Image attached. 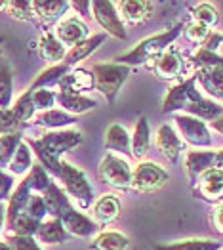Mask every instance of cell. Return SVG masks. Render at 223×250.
I'll use <instances>...</instances> for the list:
<instances>
[{
    "label": "cell",
    "instance_id": "obj_1",
    "mask_svg": "<svg viewBox=\"0 0 223 250\" xmlns=\"http://www.w3.org/2000/svg\"><path fill=\"white\" fill-rule=\"evenodd\" d=\"M180 109H185L191 117L210 123L223 115V105L201 96V92L197 90V77L174 84L168 90V96L162 102V113H174Z\"/></svg>",
    "mask_w": 223,
    "mask_h": 250
},
{
    "label": "cell",
    "instance_id": "obj_2",
    "mask_svg": "<svg viewBox=\"0 0 223 250\" xmlns=\"http://www.w3.org/2000/svg\"><path fill=\"white\" fill-rule=\"evenodd\" d=\"M183 27H185V23L180 21L178 25H174L172 29H168V31H164V33L153 35V37H149V39H143L134 50H130L128 54L121 56V58L117 60V63L132 67V65H140V63H145V62H149V60H157V58L162 56L164 52L174 44V41L182 35Z\"/></svg>",
    "mask_w": 223,
    "mask_h": 250
},
{
    "label": "cell",
    "instance_id": "obj_3",
    "mask_svg": "<svg viewBox=\"0 0 223 250\" xmlns=\"http://www.w3.org/2000/svg\"><path fill=\"white\" fill-rule=\"evenodd\" d=\"M132 67L121 65V63H98L92 73H94V83L98 92H101L109 105L115 104L119 92H121L122 84L128 79Z\"/></svg>",
    "mask_w": 223,
    "mask_h": 250
},
{
    "label": "cell",
    "instance_id": "obj_4",
    "mask_svg": "<svg viewBox=\"0 0 223 250\" xmlns=\"http://www.w3.org/2000/svg\"><path fill=\"white\" fill-rule=\"evenodd\" d=\"M69 197H73L81 208H90L94 203V189L90 186L86 174L81 168L73 167L71 163H61V172L58 176Z\"/></svg>",
    "mask_w": 223,
    "mask_h": 250
},
{
    "label": "cell",
    "instance_id": "obj_5",
    "mask_svg": "<svg viewBox=\"0 0 223 250\" xmlns=\"http://www.w3.org/2000/svg\"><path fill=\"white\" fill-rule=\"evenodd\" d=\"M98 174L111 188L122 189V191L132 188V168L128 165V161H124L117 153H107L103 157Z\"/></svg>",
    "mask_w": 223,
    "mask_h": 250
},
{
    "label": "cell",
    "instance_id": "obj_6",
    "mask_svg": "<svg viewBox=\"0 0 223 250\" xmlns=\"http://www.w3.org/2000/svg\"><path fill=\"white\" fill-rule=\"evenodd\" d=\"M168 172L157 163L143 161L132 170V189L138 193H153L168 184Z\"/></svg>",
    "mask_w": 223,
    "mask_h": 250
},
{
    "label": "cell",
    "instance_id": "obj_7",
    "mask_svg": "<svg viewBox=\"0 0 223 250\" xmlns=\"http://www.w3.org/2000/svg\"><path fill=\"white\" fill-rule=\"evenodd\" d=\"M92 12H94L96 21L101 25V29H105L107 35L126 41V29H124V23L119 16V10H117L115 2H107V0L92 2Z\"/></svg>",
    "mask_w": 223,
    "mask_h": 250
},
{
    "label": "cell",
    "instance_id": "obj_8",
    "mask_svg": "<svg viewBox=\"0 0 223 250\" xmlns=\"http://www.w3.org/2000/svg\"><path fill=\"white\" fill-rule=\"evenodd\" d=\"M174 123L180 128L183 140L193 147H208L212 144L210 128L204 125V121L201 119L191 117V115H176Z\"/></svg>",
    "mask_w": 223,
    "mask_h": 250
},
{
    "label": "cell",
    "instance_id": "obj_9",
    "mask_svg": "<svg viewBox=\"0 0 223 250\" xmlns=\"http://www.w3.org/2000/svg\"><path fill=\"white\" fill-rule=\"evenodd\" d=\"M42 147H46L50 153L56 157H61L63 153L75 149L82 144V134L75 128H65V130H52L46 132L39 138Z\"/></svg>",
    "mask_w": 223,
    "mask_h": 250
},
{
    "label": "cell",
    "instance_id": "obj_10",
    "mask_svg": "<svg viewBox=\"0 0 223 250\" xmlns=\"http://www.w3.org/2000/svg\"><path fill=\"white\" fill-rule=\"evenodd\" d=\"M153 73L162 81H174L183 73L182 52L172 44L162 56H159L153 62Z\"/></svg>",
    "mask_w": 223,
    "mask_h": 250
},
{
    "label": "cell",
    "instance_id": "obj_11",
    "mask_svg": "<svg viewBox=\"0 0 223 250\" xmlns=\"http://www.w3.org/2000/svg\"><path fill=\"white\" fill-rule=\"evenodd\" d=\"M155 144H157V149L162 153L170 163H176L180 159L182 151L185 149L182 136H178V132L170 125L159 126L157 136H155Z\"/></svg>",
    "mask_w": 223,
    "mask_h": 250
},
{
    "label": "cell",
    "instance_id": "obj_12",
    "mask_svg": "<svg viewBox=\"0 0 223 250\" xmlns=\"http://www.w3.org/2000/svg\"><path fill=\"white\" fill-rule=\"evenodd\" d=\"M117 10H119V16L124 23L132 25V27H138L153 16V10H155V4L153 2H138V0H126V2H119L117 4Z\"/></svg>",
    "mask_w": 223,
    "mask_h": 250
},
{
    "label": "cell",
    "instance_id": "obj_13",
    "mask_svg": "<svg viewBox=\"0 0 223 250\" xmlns=\"http://www.w3.org/2000/svg\"><path fill=\"white\" fill-rule=\"evenodd\" d=\"M90 35L88 25L81 21L79 18H69V20L61 21L56 29V37L63 46H77L82 41H86Z\"/></svg>",
    "mask_w": 223,
    "mask_h": 250
},
{
    "label": "cell",
    "instance_id": "obj_14",
    "mask_svg": "<svg viewBox=\"0 0 223 250\" xmlns=\"http://www.w3.org/2000/svg\"><path fill=\"white\" fill-rule=\"evenodd\" d=\"M61 224H63V228L69 235H75V237H81V239L90 237L98 231V224L94 220H90L86 214L79 212L77 208H71L69 212H65L61 216Z\"/></svg>",
    "mask_w": 223,
    "mask_h": 250
},
{
    "label": "cell",
    "instance_id": "obj_15",
    "mask_svg": "<svg viewBox=\"0 0 223 250\" xmlns=\"http://www.w3.org/2000/svg\"><path fill=\"white\" fill-rule=\"evenodd\" d=\"M60 92H65V94H82L92 90L96 83H94V73L88 71V69H82V67H77L75 71H69L63 79L60 81Z\"/></svg>",
    "mask_w": 223,
    "mask_h": 250
},
{
    "label": "cell",
    "instance_id": "obj_16",
    "mask_svg": "<svg viewBox=\"0 0 223 250\" xmlns=\"http://www.w3.org/2000/svg\"><path fill=\"white\" fill-rule=\"evenodd\" d=\"M197 191L199 195L214 203V201H222L223 199V172L218 168H210L206 170L203 176L197 180Z\"/></svg>",
    "mask_w": 223,
    "mask_h": 250
},
{
    "label": "cell",
    "instance_id": "obj_17",
    "mask_svg": "<svg viewBox=\"0 0 223 250\" xmlns=\"http://www.w3.org/2000/svg\"><path fill=\"white\" fill-rule=\"evenodd\" d=\"M216 151H189L185 157V172L189 176L191 186H197V180L206 170L214 168Z\"/></svg>",
    "mask_w": 223,
    "mask_h": 250
},
{
    "label": "cell",
    "instance_id": "obj_18",
    "mask_svg": "<svg viewBox=\"0 0 223 250\" xmlns=\"http://www.w3.org/2000/svg\"><path fill=\"white\" fill-rule=\"evenodd\" d=\"M42 197H44L48 214H50L52 218L61 220V216H63L65 212H69V210L73 208V207H71V201H69V197H67V193H65L56 182L50 184V188L42 193Z\"/></svg>",
    "mask_w": 223,
    "mask_h": 250
},
{
    "label": "cell",
    "instance_id": "obj_19",
    "mask_svg": "<svg viewBox=\"0 0 223 250\" xmlns=\"http://www.w3.org/2000/svg\"><path fill=\"white\" fill-rule=\"evenodd\" d=\"M121 199L117 195L109 193V195H103V197H100L96 201V205H94V218H96L98 224H111V222L121 218Z\"/></svg>",
    "mask_w": 223,
    "mask_h": 250
},
{
    "label": "cell",
    "instance_id": "obj_20",
    "mask_svg": "<svg viewBox=\"0 0 223 250\" xmlns=\"http://www.w3.org/2000/svg\"><path fill=\"white\" fill-rule=\"evenodd\" d=\"M105 147L109 153H122V155H132V140L128 130L122 125H111L105 134Z\"/></svg>",
    "mask_w": 223,
    "mask_h": 250
},
{
    "label": "cell",
    "instance_id": "obj_21",
    "mask_svg": "<svg viewBox=\"0 0 223 250\" xmlns=\"http://www.w3.org/2000/svg\"><path fill=\"white\" fill-rule=\"evenodd\" d=\"M39 52H41L42 60H46L48 63H54V65L63 62L65 60V54H67L65 46L58 41L56 33H52L48 29L42 33L41 42H39Z\"/></svg>",
    "mask_w": 223,
    "mask_h": 250
},
{
    "label": "cell",
    "instance_id": "obj_22",
    "mask_svg": "<svg viewBox=\"0 0 223 250\" xmlns=\"http://www.w3.org/2000/svg\"><path fill=\"white\" fill-rule=\"evenodd\" d=\"M77 123L75 115H69L63 109H50V111H42L39 115H35V125L44 126L52 130H65L67 126H73Z\"/></svg>",
    "mask_w": 223,
    "mask_h": 250
},
{
    "label": "cell",
    "instance_id": "obj_23",
    "mask_svg": "<svg viewBox=\"0 0 223 250\" xmlns=\"http://www.w3.org/2000/svg\"><path fill=\"white\" fill-rule=\"evenodd\" d=\"M69 8H71L69 2H63V0H35L33 2L35 16L41 18L46 25L56 23Z\"/></svg>",
    "mask_w": 223,
    "mask_h": 250
},
{
    "label": "cell",
    "instance_id": "obj_24",
    "mask_svg": "<svg viewBox=\"0 0 223 250\" xmlns=\"http://www.w3.org/2000/svg\"><path fill=\"white\" fill-rule=\"evenodd\" d=\"M67 237H69V233L65 231L61 220L58 218H50V220L42 222L35 235L37 243H44V245H61V243H65Z\"/></svg>",
    "mask_w": 223,
    "mask_h": 250
},
{
    "label": "cell",
    "instance_id": "obj_25",
    "mask_svg": "<svg viewBox=\"0 0 223 250\" xmlns=\"http://www.w3.org/2000/svg\"><path fill=\"white\" fill-rule=\"evenodd\" d=\"M105 41V35H94V37H88L86 41H82L81 44H77V46H73L67 54H65V60L61 63H65L67 67H73V65H77L79 62L82 60H86L92 52H96L100 46L103 44Z\"/></svg>",
    "mask_w": 223,
    "mask_h": 250
},
{
    "label": "cell",
    "instance_id": "obj_26",
    "mask_svg": "<svg viewBox=\"0 0 223 250\" xmlns=\"http://www.w3.org/2000/svg\"><path fill=\"white\" fill-rule=\"evenodd\" d=\"M195 77H197V83H201V86L210 96L223 100V67L199 69Z\"/></svg>",
    "mask_w": 223,
    "mask_h": 250
},
{
    "label": "cell",
    "instance_id": "obj_27",
    "mask_svg": "<svg viewBox=\"0 0 223 250\" xmlns=\"http://www.w3.org/2000/svg\"><path fill=\"white\" fill-rule=\"evenodd\" d=\"M58 104L69 115H81V113L96 109V105H98L96 100H92V98H86L82 94H65V92H58Z\"/></svg>",
    "mask_w": 223,
    "mask_h": 250
},
{
    "label": "cell",
    "instance_id": "obj_28",
    "mask_svg": "<svg viewBox=\"0 0 223 250\" xmlns=\"http://www.w3.org/2000/svg\"><path fill=\"white\" fill-rule=\"evenodd\" d=\"M149 147H151V126L145 117H140L132 136V155L136 159H142L147 155Z\"/></svg>",
    "mask_w": 223,
    "mask_h": 250
},
{
    "label": "cell",
    "instance_id": "obj_29",
    "mask_svg": "<svg viewBox=\"0 0 223 250\" xmlns=\"http://www.w3.org/2000/svg\"><path fill=\"white\" fill-rule=\"evenodd\" d=\"M130 239L119 231H103L92 243L90 250H128Z\"/></svg>",
    "mask_w": 223,
    "mask_h": 250
},
{
    "label": "cell",
    "instance_id": "obj_30",
    "mask_svg": "<svg viewBox=\"0 0 223 250\" xmlns=\"http://www.w3.org/2000/svg\"><path fill=\"white\" fill-rule=\"evenodd\" d=\"M31 195H33V191H31V188H29V184L23 180L20 186L14 189V193H12L10 201H8V208H6V222L14 220L16 216H20V214L25 212V207H27V203H29Z\"/></svg>",
    "mask_w": 223,
    "mask_h": 250
},
{
    "label": "cell",
    "instance_id": "obj_31",
    "mask_svg": "<svg viewBox=\"0 0 223 250\" xmlns=\"http://www.w3.org/2000/svg\"><path fill=\"white\" fill-rule=\"evenodd\" d=\"M71 71V67H67L65 63H58V65H52L48 67L46 71H42L41 75L33 81L29 90H39V88H52L56 84H60V81Z\"/></svg>",
    "mask_w": 223,
    "mask_h": 250
},
{
    "label": "cell",
    "instance_id": "obj_32",
    "mask_svg": "<svg viewBox=\"0 0 223 250\" xmlns=\"http://www.w3.org/2000/svg\"><path fill=\"white\" fill-rule=\"evenodd\" d=\"M222 243L214 239H187L170 245H155V250H220Z\"/></svg>",
    "mask_w": 223,
    "mask_h": 250
},
{
    "label": "cell",
    "instance_id": "obj_33",
    "mask_svg": "<svg viewBox=\"0 0 223 250\" xmlns=\"http://www.w3.org/2000/svg\"><path fill=\"white\" fill-rule=\"evenodd\" d=\"M23 142V134L14 132V134H4L0 136V170L10 167V161L14 159L18 147Z\"/></svg>",
    "mask_w": 223,
    "mask_h": 250
},
{
    "label": "cell",
    "instance_id": "obj_34",
    "mask_svg": "<svg viewBox=\"0 0 223 250\" xmlns=\"http://www.w3.org/2000/svg\"><path fill=\"white\" fill-rule=\"evenodd\" d=\"M10 172L14 176H23V174H29V170L33 168V151L31 147L27 146V142L23 140L21 146L18 147L14 159L10 161Z\"/></svg>",
    "mask_w": 223,
    "mask_h": 250
},
{
    "label": "cell",
    "instance_id": "obj_35",
    "mask_svg": "<svg viewBox=\"0 0 223 250\" xmlns=\"http://www.w3.org/2000/svg\"><path fill=\"white\" fill-rule=\"evenodd\" d=\"M12 94H14L12 69H10V65H8L6 60L0 58V109H10Z\"/></svg>",
    "mask_w": 223,
    "mask_h": 250
},
{
    "label": "cell",
    "instance_id": "obj_36",
    "mask_svg": "<svg viewBox=\"0 0 223 250\" xmlns=\"http://www.w3.org/2000/svg\"><path fill=\"white\" fill-rule=\"evenodd\" d=\"M25 182L29 184V188H31L33 193L42 195L46 189L50 188L52 178H50V174H48V172H46V170L37 163V165H33V168L29 170V174L25 176Z\"/></svg>",
    "mask_w": 223,
    "mask_h": 250
},
{
    "label": "cell",
    "instance_id": "obj_37",
    "mask_svg": "<svg viewBox=\"0 0 223 250\" xmlns=\"http://www.w3.org/2000/svg\"><path fill=\"white\" fill-rule=\"evenodd\" d=\"M191 12H193L195 23H199V25L206 27L208 31H210L212 27H216V25H218V21H220L218 10H216L212 4H208V2H203V4L193 6V8H191Z\"/></svg>",
    "mask_w": 223,
    "mask_h": 250
},
{
    "label": "cell",
    "instance_id": "obj_38",
    "mask_svg": "<svg viewBox=\"0 0 223 250\" xmlns=\"http://www.w3.org/2000/svg\"><path fill=\"white\" fill-rule=\"evenodd\" d=\"M10 109H12V113L16 115V119L20 121V125H25V123L33 121V119H35V111H37V109H35L33 100H31V92L27 90L23 96H20V100L12 105Z\"/></svg>",
    "mask_w": 223,
    "mask_h": 250
},
{
    "label": "cell",
    "instance_id": "obj_39",
    "mask_svg": "<svg viewBox=\"0 0 223 250\" xmlns=\"http://www.w3.org/2000/svg\"><path fill=\"white\" fill-rule=\"evenodd\" d=\"M29 92H31V100H33L35 109H39L41 113L54 109V105L58 102V94L50 88H39V90H29Z\"/></svg>",
    "mask_w": 223,
    "mask_h": 250
},
{
    "label": "cell",
    "instance_id": "obj_40",
    "mask_svg": "<svg viewBox=\"0 0 223 250\" xmlns=\"http://www.w3.org/2000/svg\"><path fill=\"white\" fill-rule=\"evenodd\" d=\"M8 12L14 20L20 21H33L35 20V10H33V2H25V0H12L8 2Z\"/></svg>",
    "mask_w": 223,
    "mask_h": 250
},
{
    "label": "cell",
    "instance_id": "obj_41",
    "mask_svg": "<svg viewBox=\"0 0 223 250\" xmlns=\"http://www.w3.org/2000/svg\"><path fill=\"white\" fill-rule=\"evenodd\" d=\"M25 214L42 224V222H44V218L48 216V208H46L44 197L39 195V193H33V195H31V199H29V203H27V207H25Z\"/></svg>",
    "mask_w": 223,
    "mask_h": 250
},
{
    "label": "cell",
    "instance_id": "obj_42",
    "mask_svg": "<svg viewBox=\"0 0 223 250\" xmlns=\"http://www.w3.org/2000/svg\"><path fill=\"white\" fill-rule=\"evenodd\" d=\"M193 65L199 69H214V67H223V58L218 54H212L208 50H199L195 56H193Z\"/></svg>",
    "mask_w": 223,
    "mask_h": 250
},
{
    "label": "cell",
    "instance_id": "obj_43",
    "mask_svg": "<svg viewBox=\"0 0 223 250\" xmlns=\"http://www.w3.org/2000/svg\"><path fill=\"white\" fill-rule=\"evenodd\" d=\"M6 243L12 250H42L35 237H25V235H8Z\"/></svg>",
    "mask_w": 223,
    "mask_h": 250
},
{
    "label": "cell",
    "instance_id": "obj_44",
    "mask_svg": "<svg viewBox=\"0 0 223 250\" xmlns=\"http://www.w3.org/2000/svg\"><path fill=\"white\" fill-rule=\"evenodd\" d=\"M20 128H21L20 121L16 119V115L12 113V109H0V136L21 132Z\"/></svg>",
    "mask_w": 223,
    "mask_h": 250
},
{
    "label": "cell",
    "instance_id": "obj_45",
    "mask_svg": "<svg viewBox=\"0 0 223 250\" xmlns=\"http://www.w3.org/2000/svg\"><path fill=\"white\" fill-rule=\"evenodd\" d=\"M183 33H185V37L189 39L191 42H195V44H204L206 39H208V35H210V31L203 27V25H199V23H189V25H185L183 27Z\"/></svg>",
    "mask_w": 223,
    "mask_h": 250
},
{
    "label": "cell",
    "instance_id": "obj_46",
    "mask_svg": "<svg viewBox=\"0 0 223 250\" xmlns=\"http://www.w3.org/2000/svg\"><path fill=\"white\" fill-rule=\"evenodd\" d=\"M12 193H14V176L0 170V203L10 201Z\"/></svg>",
    "mask_w": 223,
    "mask_h": 250
},
{
    "label": "cell",
    "instance_id": "obj_47",
    "mask_svg": "<svg viewBox=\"0 0 223 250\" xmlns=\"http://www.w3.org/2000/svg\"><path fill=\"white\" fill-rule=\"evenodd\" d=\"M222 42H223L222 35H218V33H210L208 39H206V42H204V50L216 54V50H218V46H220Z\"/></svg>",
    "mask_w": 223,
    "mask_h": 250
},
{
    "label": "cell",
    "instance_id": "obj_48",
    "mask_svg": "<svg viewBox=\"0 0 223 250\" xmlns=\"http://www.w3.org/2000/svg\"><path fill=\"white\" fill-rule=\"evenodd\" d=\"M212 226L216 228L218 233L223 235V203L218 205V208L214 210V214H212Z\"/></svg>",
    "mask_w": 223,
    "mask_h": 250
},
{
    "label": "cell",
    "instance_id": "obj_49",
    "mask_svg": "<svg viewBox=\"0 0 223 250\" xmlns=\"http://www.w3.org/2000/svg\"><path fill=\"white\" fill-rule=\"evenodd\" d=\"M69 6L75 8L81 16H88L86 12H88V8H92V2H69Z\"/></svg>",
    "mask_w": 223,
    "mask_h": 250
},
{
    "label": "cell",
    "instance_id": "obj_50",
    "mask_svg": "<svg viewBox=\"0 0 223 250\" xmlns=\"http://www.w3.org/2000/svg\"><path fill=\"white\" fill-rule=\"evenodd\" d=\"M214 168H218V170H222V172H223V149L216 151V161H214Z\"/></svg>",
    "mask_w": 223,
    "mask_h": 250
},
{
    "label": "cell",
    "instance_id": "obj_51",
    "mask_svg": "<svg viewBox=\"0 0 223 250\" xmlns=\"http://www.w3.org/2000/svg\"><path fill=\"white\" fill-rule=\"evenodd\" d=\"M210 126H212L214 130H218L220 134H223V115L220 117V119H216L214 123H210Z\"/></svg>",
    "mask_w": 223,
    "mask_h": 250
},
{
    "label": "cell",
    "instance_id": "obj_52",
    "mask_svg": "<svg viewBox=\"0 0 223 250\" xmlns=\"http://www.w3.org/2000/svg\"><path fill=\"white\" fill-rule=\"evenodd\" d=\"M4 218H6V210H4L2 203H0V231H2V226H4Z\"/></svg>",
    "mask_w": 223,
    "mask_h": 250
},
{
    "label": "cell",
    "instance_id": "obj_53",
    "mask_svg": "<svg viewBox=\"0 0 223 250\" xmlns=\"http://www.w3.org/2000/svg\"><path fill=\"white\" fill-rule=\"evenodd\" d=\"M0 250H12V249L8 247V243H6V241H0Z\"/></svg>",
    "mask_w": 223,
    "mask_h": 250
},
{
    "label": "cell",
    "instance_id": "obj_54",
    "mask_svg": "<svg viewBox=\"0 0 223 250\" xmlns=\"http://www.w3.org/2000/svg\"><path fill=\"white\" fill-rule=\"evenodd\" d=\"M2 10H8V2H0V12Z\"/></svg>",
    "mask_w": 223,
    "mask_h": 250
},
{
    "label": "cell",
    "instance_id": "obj_55",
    "mask_svg": "<svg viewBox=\"0 0 223 250\" xmlns=\"http://www.w3.org/2000/svg\"><path fill=\"white\" fill-rule=\"evenodd\" d=\"M2 42H4V39H2V37H0V44H2Z\"/></svg>",
    "mask_w": 223,
    "mask_h": 250
},
{
    "label": "cell",
    "instance_id": "obj_56",
    "mask_svg": "<svg viewBox=\"0 0 223 250\" xmlns=\"http://www.w3.org/2000/svg\"><path fill=\"white\" fill-rule=\"evenodd\" d=\"M222 39H223V35H222Z\"/></svg>",
    "mask_w": 223,
    "mask_h": 250
}]
</instances>
